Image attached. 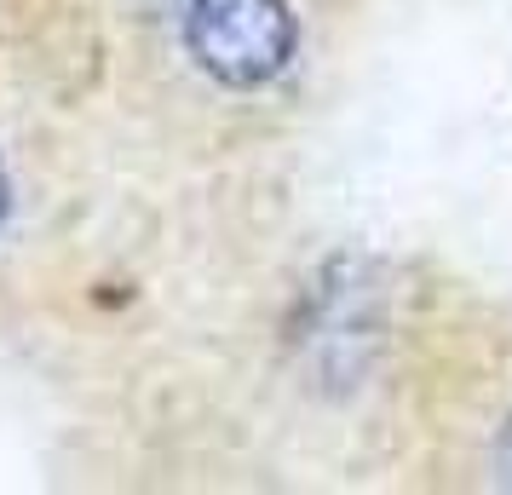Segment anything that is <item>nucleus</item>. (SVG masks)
Wrapping results in <instances>:
<instances>
[{"mask_svg":"<svg viewBox=\"0 0 512 495\" xmlns=\"http://www.w3.org/2000/svg\"><path fill=\"white\" fill-rule=\"evenodd\" d=\"M6 196H12V190H6V167H0V225H6Z\"/></svg>","mask_w":512,"mask_h":495,"instance_id":"2","label":"nucleus"},{"mask_svg":"<svg viewBox=\"0 0 512 495\" xmlns=\"http://www.w3.org/2000/svg\"><path fill=\"white\" fill-rule=\"evenodd\" d=\"M150 87L219 127H277L328 58V0H133Z\"/></svg>","mask_w":512,"mask_h":495,"instance_id":"1","label":"nucleus"}]
</instances>
